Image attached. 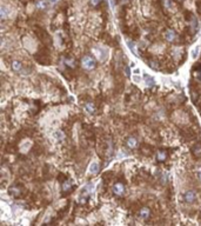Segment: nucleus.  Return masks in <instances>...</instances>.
<instances>
[{"label": "nucleus", "mask_w": 201, "mask_h": 226, "mask_svg": "<svg viewBox=\"0 0 201 226\" xmlns=\"http://www.w3.org/2000/svg\"><path fill=\"white\" fill-rule=\"evenodd\" d=\"M163 38L166 39V41H168V43H173V41H175V39H176V33H175V31H174V30H172V28H167V30H166V32H165V34H163Z\"/></svg>", "instance_id": "20e7f679"}, {"label": "nucleus", "mask_w": 201, "mask_h": 226, "mask_svg": "<svg viewBox=\"0 0 201 226\" xmlns=\"http://www.w3.org/2000/svg\"><path fill=\"white\" fill-rule=\"evenodd\" d=\"M127 44H128V46H130V48H131V51L134 53V54H138V50H137V45L132 41L131 43V40H127Z\"/></svg>", "instance_id": "a211bd4d"}, {"label": "nucleus", "mask_w": 201, "mask_h": 226, "mask_svg": "<svg viewBox=\"0 0 201 226\" xmlns=\"http://www.w3.org/2000/svg\"><path fill=\"white\" fill-rule=\"evenodd\" d=\"M12 69H13V71H16V72H20V71H23V64H21L20 61H18V60L12 61Z\"/></svg>", "instance_id": "2eb2a0df"}, {"label": "nucleus", "mask_w": 201, "mask_h": 226, "mask_svg": "<svg viewBox=\"0 0 201 226\" xmlns=\"http://www.w3.org/2000/svg\"><path fill=\"white\" fill-rule=\"evenodd\" d=\"M126 146H127L130 149H134V148L138 146V140H137V138H134V137H128V138L126 139Z\"/></svg>", "instance_id": "0eeeda50"}, {"label": "nucleus", "mask_w": 201, "mask_h": 226, "mask_svg": "<svg viewBox=\"0 0 201 226\" xmlns=\"http://www.w3.org/2000/svg\"><path fill=\"white\" fill-rule=\"evenodd\" d=\"M197 1H201V0H197Z\"/></svg>", "instance_id": "393cba45"}, {"label": "nucleus", "mask_w": 201, "mask_h": 226, "mask_svg": "<svg viewBox=\"0 0 201 226\" xmlns=\"http://www.w3.org/2000/svg\"><path fill=\"white\" fill-rule=\"evenodd\" d=\"M193 154L196 157V158H200L201 157V146L200 145H195L193 147Z\"/></svg>", "instance_id": "dca6fc26"}, {"label": "nucleus", "mask_w": 201, "mask_h": 226, "mask_svg": "<svg viewBox=\"0 0 201 226\" xmlns=\"http://www.w3.org/2000/svg\"><path fill=\"white\" fill-rule=\"evenodd\" d=\"M125 191H126V187H125V185L122 183H115L112 186V192L117 197H122L125 194Z\"/></svg>", "instance_id": "f03ea898"}, {"label": "nucleus", "mask_w": 201, "mask_h": 226, "mask_svg": "<svg viewBox=\"0 0 201 226\" xmlns=\"http://www.w3.org/2000/svg\"><path fill=\"white\" fill-rule=\"evenodd\" d=\"M149 67H152V68H154V69H158V64L154 62V61H151V62H149Z\"/></svg>", "instance_id": "4be33fe9"}, {"label": "nucleus", "mask_w": 201, "mask_h": 226, "mask_svg": "<svg viewBox=\"0 0 201 226\" xmlns=\"http://www.w3.org/2000/svg\"><path fill=\"white\" fill-rule=\"evenodd\" d=\"M196 173H197V177H199V179L201 180V167H197V170H196Z\"/></svg>", "instance_id": "b1692460"}, {"label": "nucleus", "mask_w": 201, "mask_h": 226, "mask_svg": "<svg viewBox=\"0 0 201 226\" xmlns=\"http://www.w3.org/2000/svg\"><path fill=\"white\" fill-rule=\"evenodd\" d=\"M100 3H101V0H89V4H91V6H93V7H96Z\"/></svg>", "instance_id": "6ab92c4d"}, {"label": "nucleus", "mask_w": 201, "mask_h": 226, "mask_svg": "<svg viewBox=\"0 0 201 226\" xmlns=\"http://www.w3.org/2000/svg\"><path fill=\"white\" fill-rule=\"evenodd\" d=\"M119 4H120L121 6H126V5L130 4V0H119Z\"/></svg>", "instance_id": "412c9836"}, {"label": "nucleus", "mask_w": 201, "mask_h": 226, "mask_svg": "<svg viewBox=\"0 0 201 226\" xmlns=\"http://www.w3.org/2000/svg\"><path fill=\"white\" fill-rule=\"evenodd\" d=\"M183 200H185L187 204H193V203L196 200V193H195L193 190L186 191L185 194H183Z\"/></svg>", "instance_id": "7ed1b4c3"}, {"label": "nucleus", "mask_w": 201, "mask_h": 226, "mask_svg": "<svg viewBox=\"0 0 201 226\" xmlns=\"http://www.w3.org/2000/svg\"><path fill=\"white\" fill-rule=\"evenodd\" d=\"M47 6H50V4H48L47 0H37V1H35V7H37L38 10H40V11L46 10Z\"/></svg>", "instance_id": "1a4fd4ad"}, {"label": "nucleus", "mask_w": 201, "mask_h": 226, "mask_svg": "<svg viewBox=\"0 0 201 226\" xmlns=\"http://www.w3.org/2000/svg\"><path fill=\"white\" fill-rule=\"evenodd\" d=\"M8 193H10L12 197L17 198V197H19V196L21 194V188H20L19 186H17V185L11 186V187L8 188Z\"/></svg>", "instance_id": "6e6552de"}, {"label": "nucleus", "mask_w": 201, "mask_h": 226, "mask_svg": "<svg viewBox=\"0 0 201 226\" xmlns=\"http://www.w3.org/2000/svg\"><path fill=\"white\" fill-rule=\"evenodd\" d=\"M99 172V163L98 162H93L89 166V173L91 174H96Z\"/></svg>", "instance_id": "ddd939ff"}, {"label": "nucleus", "mask_w": 201, "mask_h": 226, "mask_svg": "<svg viewBox=\"0 0 201 226\" xmlns=\"http://www.w3.org/2000/svg\"><path fill=\"white\" fill-rule=\"evenodd\" d=\"M47 1H48V4H50V6H55L59 1H60V0H47Z\"/></svg>", "instance_id": "aec40b11"}, {"label": "nucleus", "mask_w": 201, "mask_h": 226, "mask_svg": "<svg viewBox=\"0 0 201 226\" xmlns=\"http://www.w3.org/2000/svg\"><path fill=\"white\" fill-rule=\"evenodd\" d=\"M144 79L146 80V83H147L148 86H153V85H154V79H153V78H149L148 74H144Z\"/></svg>", "instance_id": "f3484780"}, {"label": "nucleus", "mask_w": 201, "mask_h": 226, "mask_svg": "<svg viewBox=\"0 0 201 226\" xmlns=\"http://www.w3.org/2000/svg\"><path fill=\"white\" fill-rule=\"evenodd\" d=\"M5 17H6V10L5 7H1V19H5Z\"/></svg>", "instance_id": "5701e85b"}, {"label": "nucleus", "mask_w": 201, "mask_h": 226, "mask_svg": "<svg viewBox=\"0 0 201 226\" xmlns=\"http://www.w3.org/2000/svg\"><path fill=\"white\" fill-rule=\"evenodd\" d=\"M155 157H156V160H158L159 163H163V162L167 159L168 154H167V152H166L165 149H159V151H156Z\"/></svg>", "instance_id": "423d86ee"}, {"label": "nucleus", "mask_w": 201, "mask_h": 226, "mask_svg": "<svg viewBox=\"0 0 201 226\" xmlns=\"http://www.w3.org/2000/svg\"><path fill=\"white\" fill-rule=\"evenodd\" d=\"M85 110H86V112L89 113V114H94L95 111H96L95 105H94V103H92V101H88V103L85 104Z\"/></svg>", "instance_id": "9d476101"}, {"label": "nucleus", "mask_w": 201, "mask_h": 226, "mask_svg": "<svg viewBox=\"0 0 201 226\" xmlns=\"http://www.w3.org/2000/svg\"><path fill=\"white\" fill-rule=\"evenodd\" d=\"M81 66L86 71H92L95 67V60L89 55H85L81 58Z\"/></svg>", "instance_id": "f257e3e1"}, {"label": "nucleus", "mask_w": 201, "mask_h": 226, "mask_svg": "<svg viewBox=\"0 0 201 226\" xmlns=\"http://www.w3.org/2000/svg\"><path fill=\"white\" fill-rule=\"evenodd\" d=\"M72 187H73L72 183H71L69 180H66L65 183H62V186H61V188H62V193H64V194H65V193H68V192L72 190Z\"/></svg>", "instance_id": "9b49d317"}, {"label": "nucleus", "mask_w": 201, "mask_h": 226, "mask_svg": "<svg viewBox=\"0 0 201 226\" xmlns=\"http://www.w3.org/2000/svg\"><path fill=\"white\" fill-rule=\"evenodd\" d=\"M138 217H139L140 219H142V220L149 219V218H151V210H149L148 207H142V208L139 211Z\"/></svg>", "instance_id": "39448f33"}, {"label": "nucleus", "mask_w": 201, "mask_h": 226, "mask_svg": "<svg viewBox=\"0 0 201 226\" xmlns=\"http://www.w3.org/2000/svg\"><path fill=\"white\" fill-rule=\"evenodd\" d=\"M64 64L66 66H68L69 68H74L75 67V60L73 58H64Z\"/></svg>", "instance_id": "4468645a"}, {"label": "nucleus", "mask_w": 201, "mask_h": 226, "mask_svg": "<svg viewBox=\"0 0 201 226\" xmlns=\"http://www.w3.org/2000/svg\"><path fill=\"white\" fill-rule=\"evenodd\" d=\"M162 6L165 10L169 11V10H173L175 6H174V3L173 0H162Z\"/></svg>", "instance_id": "f8f14e48"}]
</instances>
